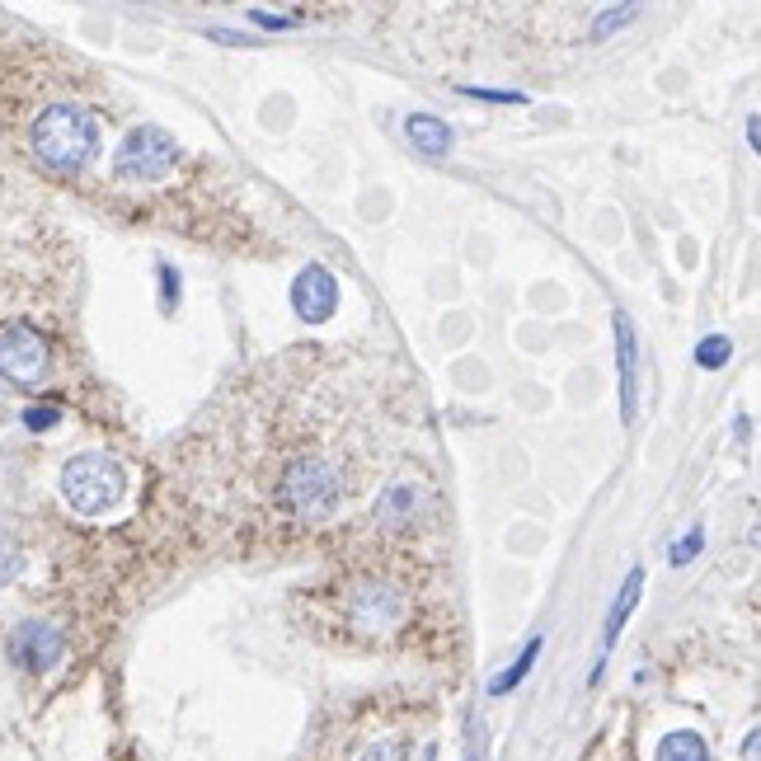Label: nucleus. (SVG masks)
Masks as SVG:
<instances>
[{"label": "nucleus", "mask_w": 761, "mask_h": 761, "mask_svg": "<svg viewBox=\"0 0 761 761\" xmlns=\"http://www.w3.org/2000/svg\"><path fill=\"white\" fill-rule=\"evenodd\" d=\"M29 146L38 165L52 174H80L99 156V118L80 104H52L33 118Z\"/></svg>", "instance_id": "f257e3e1"}, {"label": "nucleus", "mask_w": 761, "mask_h": 761, "mask_svg": "<svg viewBox=\"0 0 761 761\" xmlns=\"http://www.w3.org/2000/svg\"><path fill=\"white\" fill-rule=\"evenodd\" d=\"M62 498L80 517H104L127 498V470L109 451H80L62 466Z\"/></svg>", "instance_id": "f03ea898"}, {"label": "nucleus", "mask_w": 761, "mask_h": 761, "mask_svg": "<svg viewBox=\"0 0 761 761\" xmlns=\"http://www.w3.org/2000/svg\"><path fill=\"white\" fill-rule=\"evenodd\" d=\"M343 498V475L329 456H296L282 470L278 484V503L292 517H306V522H320L339 508Z\"/></svg>", "instance_id": "7ed1b4c3"}, {"label": "nucleus", "mask_w": 761, "mask_h": 761, "mask_svg": "<svg viewBox=\"0 0 761 761\" xmlns=\"http://www.w3.org/2000/svg\"><path fill=\"white\" fill-rule=\"evenodd\" d=\"M174 165H179V141L156 123L132 127L113 156V174L127 184H160L174 174Z\"/></svg>", "instance_id": "20e7f679"}, {"label": "nucleus", "mask_w": 761, "mask_h": 761, "mask_svg": "<svg viewBox=\"0 0 761 761\" xmlns=\"http://www.w3.org/2000/svg\"><path fill=\"white\" fill-rule=\"evenodd\" d=\"M47 367V343L38 329L29 325H15V329H5L0 334V376H10V381H19V386H29V381H38Z\"/></svg>", "instance_id": "39448f33"}, {"label": "nucleus", "mask_w": 761, "mask_h": 761, "mask_svg": "<svg viewBox=\"0 0 761 761\" xmlns=\"http://www.w3.org/2000/svg\"><path fill=\"white\" fill-rule=\"evenodd\" d=\"M292 311L306 325H325L329 315L339 311V282L325 264H306L292 282Z\"/></svg>", "instance_id": "423d86ee"}, {"label": "nucleus", "mask_w": 761, "mask_h": 761, "mask_svg": "<svg viewBox=\"0 0 761 761\" xmlns=\"http://www.w3.org/2000/svg\"><path fill=\"white\" fill-rule=\"evenodd\" d=\"M404 621V592L395 583H362L353 592V625L358 630H372V635H386Z\"/></svg>", "instance_id": "0eeeda50"}, {"label": "nucleus", "mask_w": 761, "mask_h": 761, "mask_svg": "<svg viewBox=\"0 0 761 761\" xmlns=\"http://www.w3.org/2000/svg\"><path fill=\"white\" fill-rule=\"evenodd\" d=\"M10 653H15L19 668H29V672L57 668V663H62V630L47 621H24L15 635H10Z\"/></svg>", "instance_id": "6e6552de"}, {"label": "nucleus", "mask_w": 761, "mask_h": 761, "mask_svg": "<svg viewBox=\"0 0 761 761\" xmlns=\"http://www.w3.org/2000/svg\"><path fill=\"white\" fill-rule=\"evenodd\" d=\"M616 372H621V419H635L639 400V348H635V325L630 315L616 311Z\"/></svg>", "instance_id": "1a4fd4ad"}, {"label": "nucleus", "mask_w": 761, "mask_h": 761, "mask_svg": "<svg viewBox=\"0 0 761 761\" xmlns=\"http://www.w3.org/2000/svg\"><path fill=\"white\" fill-rule=\"evenodd\" d=\"M404 137L428 160H442L451 151V127L442 123V118H433V113H409V118H404Z\"/></svg>", "instance_id": "9d476101"}, {"label": "nucleus", "mask_w": 761, "mask_h": 761, "mask_svg": "<svg viewBox=\"0 0 761 761\" xmlns=\"http://www.w3.org/2000/svg\"><path fill=\"white\" fill-rule=\"evenodd\" d=\"M639 588H644V569H630V578H625V588L616 592V602H611V616H606V649H611V644L621 639V625H625V616L635 611Z\"/></svg>", "instance_id": "9b49d317"}, {"label": "nucleus", "mask_w": 761, "mask_h": 761, "mask_svg": "<svg viewBox=\"0 0 761 761\" xmlns=\"http://www.w3.org/2000/svg\"><path fill=\"white\" fill-rule=\"evenodd\" d=\"M414 503H419L414 484H390L386 494H381V503H376V517H381L386 527H404V522L414 517Z\"/></svg>", "instance_id": "f8f14e48"}, {"label": "nucleus", "mask_w": 761, "mask_h": 761, "mask_svg": "<svg viewBox=\"0 0 761 761\" xmlns=\"http://www.w3.org/2000/svg\"><path fill=\"white\" fill-rule=\"evenodd\" d=\"M658 761H710V747H705L700 733L677 729V733H668V738L658 743Z\"/></svg>", "instance_id": "ddd939ff"}, {"label": "nucleus", "mask_w": 761, "mask_h": 761, "mask_svg": "<svg viewBox=\"0 0 761 761\" xmlns=\"http://www.w3.org/2000/svg\"><path fill=\"white\" fill-rule=\"evenodd\" d=\"M536 658H541V639H527V649H522V658H517L513 668L508 672H498L494 682H489V696H508V691H513L517 682H522V677H527L531 672V663H536Z\"/></svg>", "instance_id": "4468645a"}, {"label": "nucleus", "mask_w": 761, "mask_h": 761, "mask_svg": "<svg viewBox=\"0 0 761 761\" xmlns=\"http://www.w3.org/2000/svg\"><path fill=\"white\" fill-rule=\"evenodd\" d=\"M729 353H733V343L724 339V334H710V339L696 343V362L705 367V372H719V367L729 362Z\"/></svg>", "instance_id": "2eb2a0df"}, {"label": "nucleus", "mask_w": 761, "mask_h": 761, "mask_svg": "<svg viewBox=\"0 0 761 761\" xmlns=\"http://www.w3.org/2000/svg\"><path fill=\"white\" fill-rule=\"evenodd\" d=\"M635 15H639V5H616V10H602V15H597V24H592V38H611V33H621Z\"/></svg>", "instance_id": "dca6fc26"}, {"label": "nucleus", "mask_w": 761, "mask_h": 761, "mask_svg": "<svg viewBox=\"0 0 761 761\" xmlns=\"http://www.w3.org/2000/svg\"><path fill=\"white\" fill-rule=\"evenodd\" d=\"M19 574H24V550L15 541H0V588L15 583Z\"/></svg>", "instance_id": "f3484780"}, {"label": "nucleus", "mask_w": 761, "mask_h": 761, "mask_svg": "<svg viewBox=\"0 0 761 761\" xmlns=\"http://www.w3.org/2000/svg\"><path fill=\"white\" fill-rule=\"evenodd\" d=\"M57 419H62L57 404H33V409H24V428H33V433H47Z\"/></svg>", "instance_id": "a211bd4d"}, {"label": "nucleus", "mask_w": 761, "mask_h": 761, "mask_svg": "<svg viewBox=\"0 0 761 761\" xmlns=\"http://www.w3.org/2000/svg\"><path fill=\"white\" fill-rule=\"evenodd\" d=\"M700 545H705V531H700V527H691V531H686V536H682V541L672 545V564H691V560H696V555H700Z\"/></svg>", "instance_id": "6ab92c4d"}, {"label": "nucleus", "mask_w": 761, "mask_h": 761, "mask_svg": "<svg viewBox=\"0 0 761 761\" xmlns=\"http://www.w3.org/2000/svg\"><path fill=\"white\" fill-rule=\"evenodd\" d=\"M249 19H254V24H264V29H292L301 15H296V10L278 15V10H264V5H254V10H249Z\"/></svg>", "instance_id": "aec40b11"}, {"label": "nucleus", "mask_w": 761, "mask_h": 761, "mask_svg": "<svg viewBox=\"0 0 761 761\" xmlns=\"http://www.w3.org/2000/svg\"><path fill=\"white\" fill-rule=\"evenodd\" d=\"M174 301H179V273L170 264H160V306L170 311Z\"/></svg>", "instance_id": "412c9836"}, {"label": "nucleus", "mask_w": 761, "mask_h": 761, "mask_svg": "<svg viewBox=\"0 0 761 761\" xmlns=\"http://www.w3.org/2000/svg\"><path fill=\"white\" fill-rule=\"evenodd\" d=\"M362 761H409V757H404V747H400V743H372Z\"/></svg>", "instance_id": "4be33fe9"}, {"label": "nucleus", "mask_w": 761, "mask_h": 761, "mask_svg": "<svg viewBox=\"0 0 761 761\" xmlns=\"http://www.w3.org/2000/svg\"><path fill=\"white\" fill-rule=\"evenodd\" d=\"M466 94H475V99H489V104H527V94H508V90H466Z\"/></svg>", "instance_id": "5701e85b"}, {"label": "nucleus", "mask_w": 761, "mask_h": 761, "mask_svg": "<svg viewBox=\"0 0 761 761\" xmlns=\"http://www.w3.org/2000/svg\"><path fill=\"white\" fill-rule=\"evenodd\" d=\"M212 43H226V47H240L245 33H231V29H212Z\"/></svg>", "instance_id": "b1692460"}, {"label": "nucleus", "mask_w": 761, "mask_h": 761, "mask_svg": "<svg viewBox=\"0 0 761 761\" xmlns=\"http://www.w3.org/2000/svg\"><path fill=\"white\" fill-rule=\"evenodd\" d=\"M466 761H475V757H466Z\"/></svg>", "instance_id": "393cba45"}]
</instances>
